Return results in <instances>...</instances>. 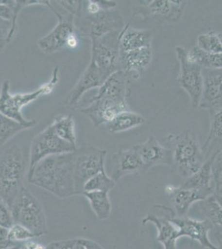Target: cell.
I'll use <instances>...</instances> for the list:
<instances>
[{
	"label": "cell",
	"instance_id": "cell-1",
	"mask_svg": "<svg viewBox=\"0 0 222 249\" xmlns=\"http://www.w3.org/2000/svg\"><path fill=\"white\" fill-rule=\"evenodd\" d=\"M74 160V152L43 159L28 174V183L42 188L60 198L76 196Z\"/></svg>",
	"mask_w": 222,
	"mask_h": 249
},
{
	"label": "cell",
	"instance_id": "cell-2",
	"mask_svg": "<svg viewBox=\"0 0 222 249\" xmlns=\"http://www.w3.org/2000/svg\"><path fill=\"white\" fill-rule=\"evenodd\" d=\"M163 142L172 155L171 167L182 178H188L197 172L205 163L203 146L194 132L184 130L179 134H169Z\"/></svg>",
	"mask_w": 222,
	"mask_h": 249
},
{
	"label": "cell",
	"instance_id": "cell-3",
	"mask_svg": "<svg viewBox=\"0 0 222 249\" xmlns=\"http://www.w3.org/2000/svg\"><path fill=\"white\" fill-rule=\"evenodd\" d=\"M58 82V67L54 69L49 82L44 83L37 90L28 93L12 94L10 92V82L9 80H4L0 88V113L23 125H27L29 128L34 127L37 122L34 120L26 119L22 113L23 108L35 102L40 96L51 94Z\"/></svg>",
	"mask_w": 222,
	"mask_h": 249
},
{
	"label": "cell",
	"instance_id": "cell-4",
	"mask_svg": "<svg viewBox=\"0 0 222 249\" xmlns=\"http://www.w3.org/2000/svg\"><path fill=\"white\" fill-rule=\"evenodd\" d=\"M26 162L17 144L6 149L0 156V198L10 209L23 188Z\"/></svg>",
	"mask_w": 222,
	"mask_h": 249
},
{
	"label": "cell",
	"instance_id": "cell-5",
	"mask_svg": "<svg viewBox=\"0 0 222 249\" xmlns=\"http://www.w3.org/2000/svg\"><path fill=\"white\" fill-rule=\"evenodd\" d=\"M14 224L23 225L36 237L48 232V224L42 204L28 188L23 186L11 207Z\"/></svg>",
	"mask_w": 222,
	"mask_h": 249
},
{
	"label": "cell",
	"instance_id": "cell-6",
	"mask_svg": "<svg viewBox=\"0 0 222 249\" xmlns=\"http://www.w3.org/2000/svg\"><path fill=\"white\" fill-rule=\"evenodd\" d=\"M120 32H113L100 37H91L90 62L96 65L104 81L121 71Z\"/></svg>",
	"mask_w": 222,
	"mask_h": 249
},
{
	"label": "cell",
	"instance_id": "cell-7",
	"mask_svg": "<svg viewBox=\"0 0 222 249\" xmlns=\"http://www.w3.org/2000/svg\"><path fill=\"white\" fill-rule=\"evenodd\" d=\"M49 9L56 15L58 22L49 34L37 42L40 50L44 53L51 54L64 48L75 49L78 46L76 17L68 12L62 15L51 3Z\"/></svg>",
	"mask_w": 222,
	"mask_h": 249
},
{
	"label": "cell",
	"instance_id": "cell-8",
	"mask_svg": "<svg viewBox=\"0 0 222 249\" xmlns=\"http://www.w3.org/2000/svg\"><path fill=\"white\" fill-rule=\"evenodd\" d=\"M74 181L76 196L82 195L86 182L104 170L107 151L85 143L74 151Z\"/></svg>",
	"mask_w": 222,
	"mask_h": 249
},
{
	"label": "cell",
	"instance_id": "cell-9",
	"mask_svg": "<svg viewBox=\"0 0 222 249\" xmlns=\"http://www.w3.org/2000/svg\"><path fill=\"white\" fill-rule=\"evenodd\" d=\"M76 32L83 37H100L113 32L121 31L125 27L120 12L116 9H107L95 15L84 14L75 23Z\"/></svg>",
	"mask_w": 222,
	"mask_h": 249
},
{
	"label": "cell",
	"instance_id": "cell-10",
	"mask_svg": "<svg viewBox=\"0 0 222 249\" xmlns=\"http://www.w3.org/2000/svg\"><path fill=\"white\" fill-rule=\"evenodd\" d=\"M175 51L180 67L177 76L178 85L188 95L191 106L198 107L203 95V68L188 59V50L183 47H176Z\"/></svg>",
	"mask_w": 222,
	"mask_h": 249
},
{
	"label": "cell",
	"instance_id": "cell-11",
	"mask_svg": "<svg viewBox=\"0 0 222 249\" xmlns=\"http://www.w3.org/2000/svg\"><path fill=\"white\" fill-rule=\"evenodd\" d=\"M176 217L174 210L164 206H153L146 216L142 219V225L153 224L157 228V240L163 244L164 249H177V240L180 238L179 229L173 223Z\"/></svg>",
	"mask_w": 222,
	"mask_h": 249
},
{
	"label": "cell",
	"instance_id": "cell-12",
	"mask_svg": "<svg viewBox=\"0 0 222 249\" xmlns=\"http://www.w3.org/2000/svg\"><path fill=\"white\" fill-rule=\"evenodd\" d=\"M76 148L56 136L51 125H49L35 136L32 142L28 174H30L43 159L55 155L74 152Z\"/></svg>",
	"mask_w": 222,
	"mask_h": 249
},
{
	"label": "cell",
	"instance_id": "cell-13",
	"mask_svg": "<svg viewBox=\"0 0 222 249\" xmlns=\"http://www.w3.org/2000/svg\"><path fill=\"white\" fill-rule=\"evenodd\" d=\"M130 110L127 99L109 96L95 95L89 102V105L81 111L90 119L95 127L111 122L117 115L124 110Z\"/></svg>",
	"mask_w": 222,
	"mask_h": 249
},
{
	"label": "cell",
	"instance_id": "cell-14",
	"mask_svg": "<svg viewBox=\"0 0 222 249\" xmlns=\"http://www.w3.org/2000/svg\"><path fill=\"white\" fill-rule=\"evenodd\" d=\"M188 4V2L187 1L154 0L139 6L134 15L140 16L143 19L150 20L156 24H171L181 19Z\"/></svg>",
	"mask_w": 222,
	"mask_h": 249
},
{
	"label": "cell",
	"instance_id": "cell-15",
	"mask_svg": "<svg viewBox=\"0 0 222 249\" xmlns=\"http://www.w3.org/2000/svg\"><path fill=\"white\" fill-rule=\"evenodd\" d=\"M203 89L200 107L210 116L222 109V69L203 68Z\"/></svg>",
	"mask_w": 222,
	"mask_h": 249
},
{
	"label": "cell",
	"instance_id": "cell-16",
	"mask_svg": "<svg viewBox=\"0 0 222 249\" xmlns=\"http://www.w3.org/2000/svg\"><path fill=\"white\" fill-rule=\"evenodd\" d=\"M144 164L145 172L154 166H171L172 155L169 148L161 144L154 136H149L146 142L133 146Z\"/></svg>",
	"mask_w": 222,
	"mask_h": 249
},
{
	"label": "cell",
	"instance_id": "cell-17",
	"mask_svg": "<svg viewBox=\"0 0 222 249\" xmlns=\"http://www.w3.org/2000/svg\"><path fill=\"white\" fill-rule=\"evenodd\" d=\"M110 165V178L116 183L124 176L145 172L144 164L134 147L119 150L114 154Z\"/></svg>",
	"mask_w": 222,
	"mask_h": 249
},
{
	"label": "cell",
	"instance_id": "cell-18",
	"mask_svg": "<svg viewBox=\"0 0 222 249\" xmlns=\"http://www.w3.org/2000/svg\"><path fill=\"white\" fill-rule=\"evenodd\" d=\"M174 223L179 229V235L182 237H188L192 240L197 241L203 248L208 249H219L215 246L209 239L208 233L214 225L207 219L197 220L188 217H175Z\"/></svg>",
	"mask_w": 222,
	"mask_h": 249
},
{
	"label": "cell",
	"instance_id": "cell-19",
	"mask_svg": "<svg viewBox=\"0 0 222 249\" xmlns=\"http://www.w3.org/2000/svg\"><path fill=\"white\" fill-rule=\"evenodd\" d=\"M104 80L96 65L90 62L78 82L66 97L64 105L68 108L76 107L85 94L94 88H99Z\"/></svg>",
	"mask_w": 222,
	"mask_h": 249
},
{
	"label": "cell",
	"instance_id": "cell-20",
	"mask_svg": "<svg viewBox=\"0 0 222 249\" xmlns=\"http://www.w3.org/2000/svg\"><path fill=\"white\" fill-rule=\"evenodd\" d=\"M153 59L152 47L134 51L121 52V71L130 79H138L149 68Z\"/></svg>",
	"mask_w": 222,
	"mask_h": 249
},
{
	"label": "cell",
	"instance_id": "cell-21",
	"mask_svg": "<svg viewBox=\"0 0 222 249\" xmlns=\"http://www.w3.org/2000/svg\"><path fill=\"white\" fill-rule=\"evenodd\" d=\"M215 194V188L195 190V189H183L175 188L171 190L170 196L174 207L176 217H186L191 207L197 202L205 200V198Z\"/></svg>",
	"mask_w": 222,
	"mask_h": 249
},
{
	"label": "cell",
	"instance_id": "cell-22",
	"mask_svg": "<svg viewBox=\"0 0 222 249\" xmlns=\"http://www.w3.org/2000/svg\"><path fill=\"white\" fill-rule=\"evenodd\" d=\"M151 43L152 34L149 30L133 29L129 24L121 30L120 46L123 53L151 47Z\"/></svg>",
	"mask_w": 222,
	"mask_h": 249
},
{
	"label": "cell",
	"instance_id": "cell-23",
	"mask_svg": "<svg viewBox=\"0 0 222 249\" xmlns=\"http://www.w3.org/2000/svg\"><path fill=\"white\" fill-rule=\"evenodd\" d=\"M210 116L208 137L203 146V153L206 160L222 149V109Z\"/></svg>",
	"mask_w": 222,
	"mask_h": 249
},
{
	"label": "cell",
	"instance_id": "cell-24",
	"mask_svg": "<svg viewBox=\"0 0 222 249\" xmlns=\"http://www.w3.org/2000/svg\"><path fill=\"white\" fill-rule=\"evenodd\" d=\"M214 154L210 158L205 160L202 167L194 173L192 176L186 178L180 188L183 189H195V190H203L214 187L212 184L213 174H212V162H213Z\"/></svg>",
	"mask_w": 222,
	"mask_h": 249
},
{
	"label": "cell",
	"instance_id": "cell-25",
	"mask_svg": "<svg viewBox=\"0 0 222 249\" xmlns=\"http://www.w3.org/2000/svg\"><path fill=\"white\" fill-rule=\"evenodd\" d=\"M145 123V118L139 114L131 111L124 110L119 114L111 121L107 123L104 126L110 133H121L124 131L132 130Z\"/></svg>",
	"mask_w": 222,
	"mask_h": 249
},
{
	"label": "cell",
	"instance_id": "cell-26",
	"mask_svg": "<svg viewBox=\"0 0 222 249\" xmlns=\"http://www.w3.org/2000/svg\"><path fill=\"white\" fill-rule=\"evenodd\" d=\"M50 125L56 136L75 147H77L76 124L73 117L70 114L56 116Z\"/></svg>",
	"mask_w": 222,
	"mask_h": 249
},
{
	"label": "cell",
	"instance_id": "cell-27",
	"mask_svg": "<svg viewBox=\"0 0 222 249\" xmlns=\"http://www.w3.org/2000/svg\"><path fill=\"white\" fill-rule=\"evenodd\" d=\"M82 196L87 198L90 208L100 220H106L110 218L112 205L108 193L84 192Z\"/></svg>",
	"mask_w": 222,
	"mask_h": 249
},
{
	"label": "cell",
	"instance_id": "cell-28",
	"mask_svg": "<svg viewBox=\"0 0 222 249\" xmlns=\"http://www.w3.org/2000/svg\"><path fill=\"white\" fill-rule=\"evenodd\" d=\"M187 57L190 62L197 63L203 68L222 69V53H206L196 46L190 51H188Z\"/></svg>",
	"mask_w": 222,
	"mask_h": 249
},
{
	"label": "cell",
	"instance_id": "cell-29",
	"mask_svg": "<svg viewBox=\"0 0 222 249\" xmlns=\"http://www.w3.org/2000/svg\"><path fill=\"white\" fill-rule=\"evenodd\" d=\"M116 182L107 175L105 170L90 178L84 185V192L109 193L116 186ZM82 193V194H83Z\"/></svg>",
	"mask_w": 222,
	"mask_h": 249
},
{
	"label": "cell",
	"instance_id": "cell-30",
	"mask_svg": "<svg viewBox=\"0 0 222 249\" xmlns=\"http://www.w3.org/2000/svg\"><path fill=\"white\" fill-rule=\"evenodd\" d=\"M27 129L30 128L0 113V146L7 143L17 134Z\"/></svg>",
	"mask_w": 222,
	"mask_h": 249
},
{
	"label": "cell",
	"instance_id": "cell-31",
	"mask_svg": "<svg viewBox=\"0 0 222 249\" xmlns=\"http://www.w3.org/2000/svg\"><path fill=\"white\" fill-rule=\"evenodd\" d=\"M199 208L205 219L210 221L214 226L222 228V209L216 201L214 195L199 202Z\"/></svg>",
	"mask_w": 222,
	"mask_h": 249
},
{
	"label": "cell",
	"instance_id": "cell-32",
	"mask_svg": "<svg viewBox=\"0 0 222 249\" xmlns=\"http://www.w3.org/2000/svg\"><path fill=\"white\" fill-rule=\"evenodd\" d=\"M197 48L206 53L215 54L222 53V46L217 34L209 32L201 34L197 37Z\"/></svg>",
	"mask_w": 222,
	"mask_h": 249
},
{
	"label": "cell",
	"instance_id": "cell-33",
	"mask_svg": "<svg viewBox=\"0 0 222 249\" xmlns=\"http://www.w3.org/2000/svg\"><path fill=\"white\" fill-rule=\"evenodd\" d=\"M37 238L30 230L18 224H14L9 229V240L13 246L21 245L27 241Z\"/></svg>",
	"mask_w": 222,
	"mask_h": 249
},
{
	"label": "cell",
	"instance_id": "cell-34",
	"mask_svg": "<svg viewBox=\"0 0 222 249\" xmlns=\"http://www.w3.org/2000/svg\"><path fill=\"white\" fill-rule=\"evenodd\" d=\"M14 224L10 207L0 198V227L9 230Z\"/></svg>",
	"mask_w": 222,
	"mask_h": 249
},
{
	"label": "cell",
	"instance_id": "cell-35",
	"mask_svg": "<svg viewBox=\"0 0 222 249\" xmlns=\"http://www.w3.org/2000/svg\"><path fill=\"white\" fill-rule=\"evenodd\" d=\"M12 29V22L0 18V51L6 43H9V37Z\"/></svg>",
	"mask_w": 222,
	"mask_h": 249
},
{
	"label": "cell",
	"instance_id": "cell-36",
	"mask_svg": "<svg viewBox=\"0 0 222 249\" xmlns=\"http://www.w3.org/2000/svg\"><path fill=\"white\" fill-rule=\"evenodd\" d=\"M48 249H76V239L52 242L48 244Z\"/></svg>",
	"mask_w": 222,
	"mask_h": 249
},
{
	"label": "cell",
	"instance_id": "cell-37",
	"mask_svg": "<svg viewBox=\"0 0 222 249\" xmlns=\"http://www.w3.org/2000/svg\"><path fill=\"white\" fill-rule=\"evenodd\" d=\"M76 249H104L95 241L85 238H76Z\"/></svg>",
	"mask_w": 222,
	"mask_h": 249
},
{
	"label": "cell",
	"instance_id": "cell-38",
	"mask_svg": "<svg viewBox=\"0 0 222 249\" xmlns=\"http://www.w3.org/2000/svg\"><path fill=\"white\" fill-rule=\"evenodd\" d=\"M222 172V149L214 156L212 162V174L213 178Z\"/></svg>",
	"mask_w": 222,
	"mask_h": 249
},
{
	"label": "cell",
	"instance_id": "cell-39",
	"mask_svg": "<svg viewBox=\"0 0 222 249\" xmlns=\"http://www.w3.org/2000/svg\"><path fill=\"white\" fill-rule=\"evenodd\" d=\"M9 240V230L0 227V249H7L12 247Z\"/></svg>",
	"mask_w": 222,
	"mask_h": 249
},
{
	"label": "cell",
	"instance_id": "cell-40",
	"mask_svg": "<svg viewBox=\"0 0 222 249\" xmlns=\"http://www.w3.org/2000/svg\"><path fill=\"white\" fill-rule=\"evenodd\" d=\"M23 248L24 249H48V246L34 239L27 241L23 244Z\"/></svg>",
	"mask_w": 222,
	"mask_h": 249
},
{
	"label": "cell",
	"instance_id": "cell-41",
	"mask_svg": "<svg viewBox=\"0 0 222 249\" xmlns=\"http://www.w3.org/2000/svg\"><path fill=\"white\" fill-rule=\"evenodd\" d=\"M214 188H215V194L222 195V172L218 176L214 177Z\"/></svg>",
	"mask_w": 222,
	"mask_h": 249
},
{
	"label": "cell",
	"instance_id": "cell-42",
	"mask_svg": "<svg viewBox=\"0 0 222 249\" xmlns=\"http://www.w3.org/2000/svg\"><path fill=\"white\" fill-rule=\"evenodd\" d=\"M213 236L218 244V249H222V228L214 226Z\"/></svg>",
	"mask_w": 222,
	"mask_h": 249
},
{
	"label": "cell",
	"instance_id": "cell-43",
	"mask_svg": "<svg viewBox=\"0 0 222 249\" xmlns=\"http://www.w3.org/2000/svg\"><path fill=\"white\" fill-rule=\"evenodd\" d=\"M216 201L217 204H219V206L222 209V195H218V194H214Z\"/></svg>",
	"mask_w": 222,
	"mask_h": 249
},
{
	"label": "cell",
	"instance_id": "cell-44",
	"mask_svg": "<svg viewBox=\"0 0 222 249\" xmlns=\"http://www.w3.org/2000/svg\"><path fill=\"white\" fill-rule=\"evenodd\" d=\"M23 248V244H21V245H15V246L9 247V248H7V249H22Z\"/></svg>",
	"mask_w": 222,
	"mask_h": 249
},
{
	"label": "cell",
	"instance_id": "cell-45",
	"mask_svg": "<svg viewBox=\"0 0 222 249\" xmlns=\"http://www.w3.org/2000/svg\"><path fill=\"white\" fill-rule=\"evenodd\" d=\"M218 35V37H219L220 42H221V44L222 46V33H220V34H217Z\"/></svg>",
	"mask_w": 222,
	"mask_h": 249
},
{
	"label": "cell",
	"instance_id": "cell-46",
	"mask_svg": "<svg viewBox=\"0 0 222 249\" xmlns=\"http://www.w3.org/2000/svg\"></svg>",
	"mask_w": 222,
	"mask_h": 249
},
{
	"label": "cell",
	"instance_id": "cell-47",
	"mask_svg": "<svg viewBox=\"0 0 222 249\" xmlns=\"http://www.w3.org/2000/svg\"></svg>",
	"mask_w": 222,
	"mask_h": 249
}]
</instances>
